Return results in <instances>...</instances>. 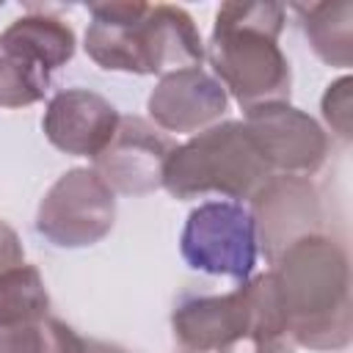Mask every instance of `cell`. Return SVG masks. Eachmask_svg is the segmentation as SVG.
Masks as SVG:
<instances>
[{
    "mask_svg": "<svg viewBox=\"0 0 353 353\" xmlns=\"http://www.w3.org/2000/svg\"><path fill=\"white\" fill-rule=\"evenodd\" d=\"M116 221V196L94 168H72L55 179L36 212V232L58 248L99 243Z\"/></svg>",
    "mask_w": 353,
    "mask_h": 353,
    "instance_id": "obj_6",
    "label": "cell"
},
{
    "mask_svg": "<svg viewBox=\"0 0 353 353\" xmlns=\"http://www.w3.org/2000/svg\"><path fill=\"white\" fill-rule=\"evenodd\" d=\"M251 303H254V325L248 336L251 353H295V342L290 336L287 314L279 298V287L273 273H262L248 281Z\"/></svg>",
    "mask_w": 353,
    "mask_h": 353,
    "instance_id": "obj_15",
    "label": "cell"
},
{
    "mask_svg": "<svg viewBox=\"0 0 353 353\" xmlns=\"http://www.w3.org/2000/svg\"><path fill=\"white\" fill-rule=\"evenodd\" d=\"M256 245L273 265L295 240L323 232V204L306 176L273 174L251 199Z\"/></svg>",
    "mask_w": 353,
    "mask_h": 353,
    "instance_id": "obj_8",
    "label": "cell"
},
{
    "mask_svg": "<svg viewBox=\"0 0 353 353\" xmlns=\"http://www.w3.org/2000/svg\"><path fill=\"white\" fill-rule=\"evenodd\" d=\"M179 251L188 268L210 276L245 281L256 265V226L251 212L237 201H204L190 210Z\"/></svg>",
    "mask_w": 353,
    "mask_h": 353,
    "instance_id": "obj_5",
    "label": "cell"
},
{
    "mask_svg": "<svg viewBox=\"0 0 353 353\" xmlns=\"http://www.w3.org/2000/svg\"><path fill=\"white\" fill-rule=\"evenodd\" d=\"M50 74L52 72L0 36V108H25L44 99Z\"/></svg>",
    "mask_w": 353,
    "mask_h": 353,
    "instance_id": "obj_17",
    "label": "cell"
},
{
    "mask_svg": "<svg viewBox=\"0 0 353 353\" xmlns=\"http://www.w3.org/2000/svg\"><path fill=\"white\" fill-rule=\"evenodd\" d=\"M284 6L223 3L215 14L204 55L215 80L232 91L243 110L290 99V61L279 47Z\"/></svg>",
    "mask_w": 353,
    "mask_h": 353,
    "instance_id": "obj_3",
    "label": "cell"
},
{
    "mask_svg": "<svg viewBox=\"0 0 353 353\" xmlns=\"http://www.w3.org/2000/svg\"><path fill=\"white\" fill-rule=\"evenodd\" d=\"M254 303L248 281L226 295H201L182 301L171 314L176 345L185 353H229L248 342Z\"/></svg>",
    "mask_w": 353,
    "mask_h": 353,
    "instance_id": "obj_10",
    "label": "cell"
},
{
    "mask_svg": "<svg viewBox=\"0 0 353 353\" xmlns=\"http://www.w3.org/2000/svg\"><path fill=\"white\" fill-rule=\"evenodd\" d=\"M88 11L85 52L102 69L163 77L204 61L201 36L179 6L113 0L91 3Z\"/></svg>",
    "mask_w": 353,
    "mask_h": 353,
    "instance_id": "obj_2",
    "label": "cell"
},
{
    "mask_svg": "<svg viewBox=\"0 0 353 353\" xmlns=\"http://www.w3.org/2000/svg\"><path fill=\"white\" fill-rule=\"evenodd\" d=\"M22 262H25V248L19 243V234L6 221H0V273Z\"/></svg>",
    "mask_w": 353,
    "mask_h": 353,
    "instance_id": "obj_20",
    "label": "cell"
},
{
    "mask_svg": "<svg viewBox=\"0 0 353 353\" xmlns=\"http://www.w3.org/2000/svg\"><path fill=\"white\" fill-rule=\"evenodd\" d=\"M226 88L201 66L168 72L149 94V116L168 132H201L226 113Z\"/></svg>",
    "mask_w": 353,
    "mask_h": 353,
    "instance_id": "obj_12",
    "label": "cell"
},
{
    "mask_svg": "<svg viewBox=\"0 0 353 353\" xmlns=\"http://www.w3.org/2000/svg\"><path fill=\"white\" fill-rule=\"evenodd\" d=\"M83 353H127L119 345L110 342H99V339H83Z\"/></svg>",
    "mask_w": 353,
    "mask_h": 353,
    "instance_id": "obj_21",
    "label": "cell"
},
{
    "mask_svg": "<svg viewBox=\"0 0 353 353\" xmlns=\"http://www.w3.org/2000/svg\"><path fill=\"white\" fill-rule=\"evenodd\" d=\"M50 317V295L33 265H17L0 273V325L33 323Z\"/></svg>",
    "mask_w": 353,
    "mask_h": 353,
    "instance_id": "obj_16",
    "label": "cell"
},
{
    "mask_svg": "<svg viewBox=\"0 0 353 353\" xmlns=\"http://www.w3.org/2000/svg\"><path fill=\"white\" fill-rule=\"evenodd\" d=\"M290 336L309 350H342L353 336L350 262L328 234L295 240L273 262Z\"/></svg>",
    "mask_w": 353,
    "mask_h": 353,
    "instance_id": "obj_1",
    "label": "cell"
},
{
    "mask_svg": "<svg viewBox=\"0 0 353 353\" xmlns=\"http://www.w3.org/2000/svg\"><path fill=\"white\" fill-rule=\"evenodd\" d=\"M8 44L22 50L28 58L41 63L47 72L61 69L74 55V33L66 22L47 14H28L14 19L3 33Z\"/></svg>",
    "mask_w": 353,
    "mask_h": 353,
    "instance_id": "obj_14",
    "label": "cell"
},
{
    "mask_svg": "<svg viewBox=\"0 0 353 353\" xmlns=\"http://www.w3.org/2000/svg\"><path fill=\"white\" fill-rule=\"evenodd\" d=\"M119 110L97 91L66 88L58 91L41 119L47 141L74 157H97L119 127Z\"/></svg>",
    "mask_w": 353,
    "mask_h": 353,
    "instance_id": "obj_11",
    "label": "cell"
},
{
    "mask_svg": "<svg viewBox=\"0 0 353 353\" xmlns=\"http://www.w3.org/2000/svg\"><path fill=\"white\" fill-rule=\"evenodd\" d=\"M0 6H3V3H0Z\"/></svg>",
    "mask_w": 353,
    "mask_h": 353,
    "instance_id": "obj_22",
    "label": "cell"
},
{
    "mask_svg": "<svg viewBox=\"0 0 353 353\" xmlns=\"http://www.w3.org/2000/svg\"><path fill=\"white\" fill-rule=\"evenodd\" d=\"M295 11L314 55L328 66L347 69L353 63V3H309L295 6Z\"/></svg>",
    "mask_w": 353,
    "mask_h": 353,
    "instance_id": "obj_13",
    "label": "cell"
},
{
    "mask_svg": "<svg viewBox=\"0 0 353 353\" xmlns=\"http://www.w3.org/2000/svg\"><path fill=\"white\" fill-rule=\"evenodd\" d=\"M273 176L243 121H223L201 130L188 143L174 146L163 171V188L174 199L218 193L226 199H254Z\"/></svg>",
    "mask_w": 353,
    "mask_h": 353,
    "instance_id": "obj_4",
    "label": "cell"
},
{
    "mask_svg": "<svg viewBox=\"0 0 353 353\" xmlns=\"http://www.w3.org/2000/svg\"><path fill=\"white\" fill-rule=\"evenodd\" d=\"M323 119L331 124V130L339 138L350 141L353 135V80L350 77H339L323 94Z\"/></svg>",
    "mask_w": 353,
    "mask_h": 353,
    "instance_id": "obj_19",
    "label": "cell"
},
{
    "mask_svg": "<svg viewBox=\"0 0 353 353\" xmlns=\"http://www.w3.org/2000/svg\"><path fill=\"white\" fill-rule=\"evenodd\" d=\"M174 143L141 116H121L110 143L94 157V171L113 193L146 196L163 188Z\"/></svg>",
    "mask_w": 353,
    "mask_h": 353,
    "instance_id": "obj_9",
    "label": "cell"
},
{
    "mask_svg": "<svg viewBox=\"0 0 353 353\" xmlns=\"http://www.w3.org/2000/svg\"><path fill=\"white\" fill-rule=\"evenodd\" d=\"M0 353H83V336L55 317L0 325Z\"/></svg>",
    "mask_w": 353,
    "mask_h": 353,
    "instance_id": "obj_18",
    "label": "cell"
},
{
    "mask_svg": "<svg viewBox=\"0 0 353 353\" xmlns=\"http://www.w3.org/2000/svg\"><path fill=\"white\" fill-rule=\"evenodd\" d=\"M243 124L273 174L281 171L292 176H309L320 171L328 157V138L323 127L290 102L251 108L245 110Z\"/></svg>",
    "mask_w": 353,
    "mask_h": 353,
    "instance_id": "obj_7",
    "label": "cell"
}]
</instances>
